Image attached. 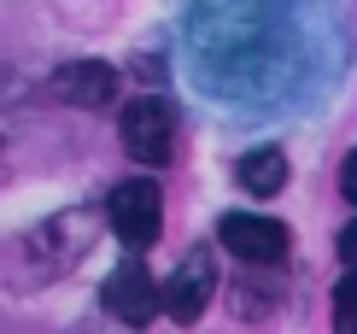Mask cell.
I'll return each mask as SVG.
<instances>
[{
	"mask_svg": "<svg viewBox=\"0 0 357 334\" xmlns=\"http://www.w3.org/2000/svg\"><path fill=\"white\" fill-rule=\"evenodd\" d=\"M281 36L287 24L270 0H199V18H193V53L205 65V82L229 94H258L275 77L264 65Z\"/></svg>",
	"mask_w": 357,
	"mask_h": 334,
	"instance_id": "cell-1",
	"label": "cell"
},
{
	"mask_svg": "<svg viewBox=\"0 0 357 334\" xmlns=\"http://www.w3.org/2000/svg\"><path fill=\"white\" fill-rule=\"evenodd\" d=\"M106 223H112V235L123 240L129 252H146L158 240V229H165V194H158V182L153 176L117 182L112 200H106Z\"/></svg>",
	"mask_w": 357,
	"mask_h": 334,
	"instance_id": "cell-2",
	"label": "cell"
},
{
	"mask_svg": "<svg viewBox=\"0 0 357 334\" xmlns=\"http://www.w3.org/2000/svg\"><path fill=\"white\" fill-rule=\"evenodd\" d=\"M117 135H123V153L135 164H170V153H176V112L158 94L129 100L123 117H117Z\"/></svg>",
	"mask_w": 357,
	"mask_h": 334,
	"instance_id": "cell-3",
	"label": "cell"
},
{
	"mask_svg": "<svg viewBox=\"0 0 357 334\" xmlns=\"http://www.w3.org/2000/svg\"><path fill=\"white\" fill-rule=\"evenodd\" d=\"M100 305H106L117 323H129V328H141V323H153L158 305H165V293H158V282L146 276V264L141 258H123V264L106 276V287H100Z\"/></svg>",
	"mask_w": 357,
	"mask_h": 334,
	"instance_id": "cell-4",
	"label": "cell"
},
{
	"mask_svg": "<svg viewBox=\"0 0 357 334\" xmlns=\"http://www.w3.org/2000/svg\"><path fill=\"white\" fill-rule=\"evenodd\" d=\"M217 240L252 270H270V264H281V252H287V229H281L275 217H258V211H229V217L217 223Z\"/></svg>",
	"mask_w": 357,
	"mask_h": 334,
	"instance_id": "cell-5",
	"label": "cell"
},
{
	"mask_svg": "<svg viewBox=\"0 0 357 334\" xmlns=\"http://www.w3.org/2000/svg\"><path fill=\"white\" fill-rule=\"evenodd\" d=\"M211 293H217V258L205 247H193L182 264L170 270V282H165V311L176 317V323H199L205 305H211Z\"/></svg>",
	"mask_w": 357,
	"mask_h": 334,
	"instance_id": "cell-6",
	"label": "cell"
},
{
	"mask_svg": "<svg viewBox=\"0 0 357 334\" xmlns=\"http://www.w3.org/2000/svg\"><path fill=\"white\" fill-rule=\"evenodd\" d=\"M47 94L59 106H77V112H94L117 94V71L100 65V59H77V65H59L47 77Z\"/></svg>",
	"mask_w": 357,
	"mask_h": 334,
	"instance_id": "cell-7",
	"label": "cell"
},
{
	"mask_svg": "<svg viewBox=\"0 0 357 334\" xmlns=\"http://www.w3.org/2000/svg\"><path fill=\"white\" fill-rule=\"evenodd\" d=\"M234 176H241V188H246V194L270 200V194L287 188V153H281V147H252V153L234 164Z\"/></svg>",
	"mask_w": 357,
	"mask_h": 334,
	"instance_id": "cell-8",
	"label": "cell"
},
{
	"mask_svg": "<svg viewBox=\"0 0 357 334\" xmlns=\"http://www.w3.org/2000/svg\"><path fill=\"white\" fill-rule=\"evenodd\" d=\"M334 323L346 328V334H357V270L340 282V293H334Z\"/></svg>",
	"mask_w": 357,
	"mask_h": 334,
	"instance_id": "cell-9",
	"label": "cell"
},
{
	"mask_svg": "<svg viewBox=\"0 0 357 334\" xmlns=\"http://www.w3.org/2000/svg\"><path fill=\"white\" fill-rule=\"evenodd\" d=\"M340 194L357 205V153H346V164H340Z\"/></svg>",
	"mask_w": 357,
	"mask_h": 334,
	"instance_id": "cell-10",
	"label": "cell"
},
{
	"mask_svg": "<svg viewBox=\"0 0 357 334\" xmlns=\"http://www.w3.org/2000/svg\"><path fill=\"white\" fill-rule=\"evenodd\" d=\"M340 258H346V264L357 270V217L346 223V229H340Z\"/></svg>",
	"mask_w": 357,
	"mask_h": 334,
	"instance_id": "cell-11",
	"label": "cell"
}]
</instances>
